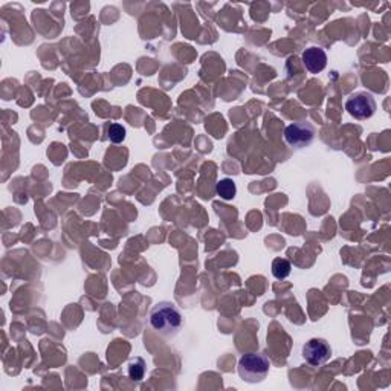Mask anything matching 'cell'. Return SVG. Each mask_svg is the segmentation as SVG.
Wrapping results in <instances>:
<instances>
[{
    "label": "cell",
    "instance_id": "cell-1",
    "mask_svg": "<svg viewBox=\"0 0 391 391\" xmlns=\"http://www.w3.org/2000/svg\"><path fill=\"white\" fill-rule=\"evenodd\" d=\"M149 323L158 335L164 338H175L184 327V316L176 304L161 301L151 307Z\"/></svg>",
    "mask_w": 391,
    "mask_h": 391
},
{
    "label": "cell",
    "instance_id": "cell-2",
    "mask_svg": "<svg viewBox=\"0 0 391 391\" xmlns=\"http://www.w3.org/2000/svg\"><path fill=\"white\" fill-rule=\"evenodd\" d=\"M271 370V361L263 353L249 352L238 361V376L248 383H258L266 379Z\"/></svg>",
    "mask_w": 391,
    "mask_h": 391
},
{
    "label": "cell",
    "instance_id": "cell-3",
    "mask_svg": "<svg viewBox=\"0 0 391 391\" xmlns=\"http://www.w3.org/2000/svg\"><path fill=\"white\" fill-rule=\"evenodd\" d=\"M376 108L378 104L370 92H354L345 99V111L354 120H370L376 113Z\"/></svg>",
    "mask_w": 391,
    "mask_h": 391
},
{
    "label": "cell",
    "instance_id": "cell-4",
    "mask_svg": "<svg viewBox=\"0 0 391 391\" xmlns=\"http://www.w3.org/2000/svg\"><path fill=\"white\" fill-rule=\"evenodd\" d=\"M316 135L315 127L307 121H296L289 124L285 130V140L287 146L301 150L309 147L314 142Z\"/></svg>",
    "mask_w": 391,
    "mask_h": 391
},
{
    "label": "cell",
    "instance_id": "cell-5",
    "mask_svg": "<svg viewBox=\"0 0 391 391\" xmlns=\"http://www.w3.org/2000/svg\"><path fill=\"white\" fill-rule=\"evenodd\" d=\"M332 356V349L327 341L320 338H314L304 344L303 347V358L312 367H321Z\"/></svg>",
    "mask_w": 391,
    "mask_h": 391
},
{
    "label": "cell",
    "instance_id": "cell-6",
    "mask_svg": "<svg viewBox=\"0 0 391 391\" xmlns=\"http://www.w3.org/2000/svg\"><path fill=\"white\" fill-rule=\"evenodd\" d=\"M303 64L310 74H320L327 66V54L323 48L312 46L303 53Z\"/></svg>",
    "mask_w": 391,
    "mask_h": 391
},
{
    "label": "cell",
    "instance_id": "cell-7",
    "mask_svg": "<svg viewBox=\"0 0 391 391\" xmlns=\"http://www.w3.org/2000/svg\"><path fill=\"white\" fill-rule=\"evenodd\" d=\"M216 193L219 198H222L223 200H233L237 194V187L233 179L225 178L220 179L219 182L216 185Z\"/></svg>",
    "mask_w": 391,
    "mask_h": 391
},
{
    "label": "cell",
    "instance_id": "cell-8",
    "mask_svg": "<svg viewBox=\"0 0 391 391\" xmlns=\"http://www.w3.org/2000/svg\"><path fill=\"white\" fill-rule=\"evenodd\" d=\"M292 266L286 258H275L272 263V275L277 280H285L291 275Z\"/></svg>",
    "mask_w": 391,
    "mask_h": 391
},
{
    "label": "cell",
    "instance_id": "cell-9",
    "mask_svg": "<svg viewBox=\"0 0 391 391\" xmlns=\"http://www.w3.org/2000/svg\"><path fill=\"white\" fill-rule=\"evenodd\" d=\"M144 374H146V362L141 358H135L128 364V378L132 381L140 382L144 379Z\"/></svg>",
    "mask_w": 391,
    "mask_h": 391
},
{
    "label": "cell",
    "instance_id": "cell-10",
    "mask_svg": "<svg viewBox=\"0 0 391 391\" xmlns=\"http://www.w3.org/2000/svg\"><path fill=\"white\" fill-rule=\"evenodd\" d=\"M107 136H108V140H111V142L113 144H120L126 140V127L124 126H121V124H111L107 128Z\"/></svg>",
    "mask_w": 391,
    "mask_h": 391
}]
</instances>
